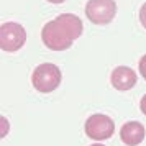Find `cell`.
<instances>
[{"mask_svg": "<svg viewBox=\"0 0 146 146\" xmlns=\"http://www.w3.org/2000/svg\"><path fill=\"white\" fill-rule=\"evenodd\" d=\"M82 35V20L74 13H62L48 21L41 30V40L53 51H64Z\"/></svg>", "mask_w": 146, "mask_h": 146, "instance_id": "1", "label": "cell"}, {"mask_svg": "<svg viewBox=\"0 0 146 146\" xmlns=\"http://www.w3.org/2000/svg\"><path fill=\"white\" fill-rule=\"evenodd\" d=\"M61 71L56 64H51V62H43L33 71V76H31V82H33V87L38 90V92L48 94L56 90V87H59L61 84Z\"/></svg>", "mask_w": 146, "mask_h": 146, "instance_id": "2", "label": "cell"}, {"mask_svg": "<svg viewBox=\"0 0 146 146\" xmlns=\"http://www.w3.org/2000/svg\"><path fill=\"white\" fill-rule=\"evenodd\" d=\"M27 41V31L20 23L7 21L0 27V48L7 53L18 51Z\"/></svg>", "mask_w": 146, "mask_h": 146, "instance_id": "3", "label": "cell"}, {"mask_svg": "<svg viewBox=\"0 0 146 146\" xmlns=\"http://www.w3.org/2000/svg\"><path fill=\"white\" fill-rule=\"evenodd\" d=\"M87 18L95 25H107L117 15L115 0H89L86 5Z\"/></svg>", "mask_w": 146, "mask_h": 146, "instance_id": "4", "label": "cell"}, {"mask_svg": "<svg viewBox=\"0 0 146 146\" xmlns=\"http://www.w3.org/2000/svg\"><path fill=\"white\" fill-rule=\"evenodd\" d=\"M84 130H86V135L90 139H95V141L108 139L112 138L113 131H115V123L108 115L95 113V115H90L87 118Z\"/></svg>", "mask_w": 146, "mask_h": 146, "instance_id": "5", "label": "cell"}, {"mask_svg": "<svg viewBox=\"0 0 146 146\" xmlns=\"http://www.w3.org/2000/svg\"><path fill=\"white\" fill-rule=\"evenodd\" d=\"M110 82L117 90H130L136 84V74L131 67L128 66H118L112 71Z\"/></svg>", "mask_w": 146, "mask_h": 146, "instance_id": "6", "label": "cell"}, {"mask_svg": "<svg viewBox=\"0 0 146 146\" xmlns=\"http://www.w3.org/2000/svg\"><path fill=\"white\" fill-rule=\"evenodd\" d=\"M145 136H146L145 125L139 123V121H126L120 130V138L128 146H136L139 143H143Z\"/></svg>", "mask_w": 146, "mask_h": 146, "instance_id": "7", "label": "cell"}, {"mask_svg": "<svg viewBox=\"0 0 146 146\" xmlns=\"http://www.w3.org/2000/svg\"><path fill=\"white\" fill-rule=\"evenodd\" d=\"M138 69H139V74L143 76V79L146 80V54L139 59V62H138Z\"/></svg>", "mask_w": 146, "mask_h": 146, "instance_id": "8", "label": "cell"}, {"mask_svg": "<svg viewBox=\"0 0 146 146\" xmlns=\"http://www.w3.org/2000/svg\"><path fill=\"white\" fill-rule=\"evenodd\" d=\"M139 21L143 28H146V3H143V7L139 8Z\"/></svg>", "mask_w": 146, "mask_h": 146, "instance_id": "9", "label": "cell"}, {"mask_svg": "<svg viewBox=\"0 0 146 146\" xmlns=\"http://www.w3.org/2000/svg\"><path fill=\"white\" fill-rule=\"evenodd\" d=\"M7 126H8L7 118H3V117H2V136H3V135H7Z\"/></svg>", "mask_w": 146, "mask_h": 146, "instance_id": "10", "label": "cell"}, {"mask_svg": "<svg viewBox=\"0 0 146 146\" xmlns=\"http://www.w3.org/2000/svg\"><path fill=\"white\" fill-rule=\"evenodd\" d=\"M139 108H141V112L146 115V95H143V99L139 102Z\"/></svg>", "mask_w": 146, "mask_h": 146, "instance_id": "11", "label": "cell"}, {"mask_svg": "<svg viewBox=\"0 0 146 146\" xmlns=\"http://www.w3.org/2000/svg\"><path fill=\"white\" fill-rule=\"evenodd\" d=\"M48 2H51V3H62V2H66V0H48Z\"/></svg>", "mask_w": 146, "mask_h": 146, "instance_id": "12", "label": "cell"}, {"mask_svg": "<svg viewBox=\"0 0 146 146\" xmlns=\"http://www.w3.org/2000/svg\"><path fill=\"white\" fill-rule=\"evenodd\" d=\"M90 146H105V145H102V143H94V145H90Z\"/></svg>", "mask_w": 146, "mask_h": 146, "instance_id": "13", "label": "cell"}]
</instances>
